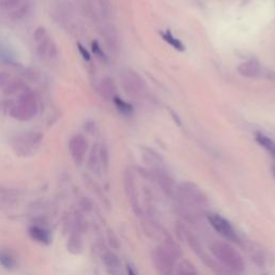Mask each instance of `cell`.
<instances>
[{
    "instance_id": "6da1fadb",
    "label": "cell",
    "mask_w": 275,
    "mask_h": 275,
    "mask_svg": "<svg viewBox=\"0 0 275 275\" xmlns=\"http://www.w3.org/2000/svg\"><path fill=\"white\" fill-rule=\"evenodd\" d=\"M39 113V104L35 94L30 91L18 96L15 104L11 107L10 115L18 121H29Z\"/></svg>"
},
{
    "instance_id": "7a4b0ae2",
    "label": "cell",
    "mask_w": 275,
    "mask_h": 275,
    "mask_svg": "<svg viewBox=\"0 0 275 275\" xmlns=\"http://www.w3.org/2000/svg\"><path fill=\"white\" fill-rule=\"evenodd\" d=\"M42 142V134L40 132H25L17 136L14 141V149L17 153L28 155L36 151Z\"/></svg>"
},
{
    "instance_id": "3957f363",
    "label": "cell",
    "mask_w": 275,
    "mask_h": 275,
    "mask_svg": "<svg viewBox=\"0 0 275 275\" xmlns=\"http://www.w3.org/2000/svg\"><path fill=\"white\" fill-rule=\"evenodd\" d=\"M213 252L217 257L230 268H233L235 270H242L243 269V261L239 254L233 251V248L229 245L223 244V243H216L213 246Z\"/></svg>"
},
{
    "instance_id": "277c9868",
    "label": "cell",
    "mask_w": 275,
    "mask_h": 275,
    "mask_svg": "<svg viewBox=\"0 0 275 275\" xmlns=\"http://www.w3.org/2000/svg\"><path fill=\"white\" fill-rule=\"evenodd\" d=\"M208 220L211 223V226L215 229V231L219 232L225 239L231 242H236V240H238L235 230L225 217L215 213H211L208 215Z\"/></svg>"
},
{
    "instance_id": "5b68a950",
    "label": "cell",
    "mask_w": 275,
    "mask_h": 275,
    "mask_svg": "<svg viewBox=\"0 0 275 275\" xmlns=\"http://www.w3.org/2000/svg\"><path fill=\"white\" fill-rule=\"evenodd\" d=\"M69 153L75 165H81L84 162L88 144L87 140L82 134H74L69 141Z\"/></svg>"
},
{
    "instance_id": "8992f818",
    "label": "cell",
    "mask_w": 275,
    "mask_h": 275,
    "mask_svg": "<svg viewBox=\"0 0 275 275\" xmlns=\"http://www.w3.org/2000/svg\"><path fill=\"white\" fill-rule=\"evenodd\" d=\"M37 54L44 59L55 58L58 54V51H57V47L52 38L49 36L41 42L37 43Z\"/></svg>"
},
{
    "instance_id": "52a82bcc",
    "label": "cell",
    "mask_w": 275,
    "mask_h": 275,
    "mask_svg": "<svg viewBox=\"0 0 275 275\" xmlns=\"http://www.w3.org/2000/svg\"><path fill=\"white\" fill-rule=\"evenodd\" d=\"M29 235L34 241L40 243V244L48 245L51 243V234L46 228L40 226H31L29 228Z\"/></svg>"
},
{
    "instance_id": "ba28073f",
    "label": "cell",
    "mask_w": 275,
    "mask_h": 275,
    "mask_svg": "<svg viewBox=\"0 0 275 275\" xmlns=\"http://www.w3.org/2000/svg\"><path fill=\"white\" fill-rule=\"evenodd\" d=\"M0 266L8 271H13L17 267L14 254L8 249H0Z\"/></svg>"
},
{
    "instance_id": "9c48e42d",
    "label": "cell",
    "mask_w": 275,
    "mask_h": 275,
    "mask_svg": "<svg viewBox=\"0 0 275 275\" xmlns=\"http://www.w3.org/2000/svg\"><path fill=\"white\" fill-rule=\"evenodd\" d=\"M239 72L242 75L248 76V78H254L257 76L260 72V66L256 60H248L239 67Z\"/></svg>"
},
{
    "instance_id": "30bf717a",
    "label": "cell",
    "mask_w": 275,
    "mask_h": 275,
    "mask_svg": "<svg viewBox=\"0 0 275 275\" xmlns=\"http://www.w3.org/2000/svg\"><path fill=\"white\" fill-rule=\"evenodd\" d=\"M3 89H4L3 93L8 96H13V95L20 96L21 94L29 91V88L27 87L26 84H25V83L21 81H11V80L8 84L4 86Z\"/></svg>"
},
{
    "instance_id": "8fae6325",
    "label": "cell",
    "mask_w": 275,
    "mask_h": 275,
    "mask_svg": "<svg viewBox=\"0 0 275 275\" xmlns=\"http://www.w3.org/2000/svg\"><path fill=\"white\" fill-rule=\"evenodd\" d=\"M0 60L10 66H15L16 56L12 49L7 44L0 41Z\"/></svg>"
},
{
    "instance_id": "7c38bea8",
    "label": "cell",
    "mask_w": 275,
    "mask_h": 275,
    "mask_svg": "<svg viewBox=\"0 0 275 275\" xmlns=\"http://www.w3.org/2000/svg\"><path fill=\"white\" fill-rule=\"evenodd\" d=\"M102 261H104L105 266L111 273H114L115 271H118L120 268V260L116 255L111 252H108L104 255L102 257Z\"/></svg>"
},
{
    "instance_id": "4fadbf2b",
    "label": "cell",
    "mask_w": 275,
    "mask_h": 275,
    "mask_svg": "<svg viewBox=\"0 0 275 275\" xmlns=\"http://www.w3.org/2000/svg\"><path fill=\"white\" fill-rule=\"evenodd\" d=\"M99 92L105 98H114L115 97V85L111 79H104L100 82Z\"/></svg>"
},
{
    "instance_id": "5bb4252c",
    "label": "cell",
    "mask_w": 275,
    "mask_h": 275,
    "mask_svg": "<svg viewBox=\"0 0 275 275\" xmlns=\"http://www.w3.org/2000/svg\"><path fill=\"white\" fill-rule=\"evenodd\" d=\"M27 3H29V0H0V9L11 13V12Z\"/></svg>"
},
{
    "instance_id": "9a60e30c",
    "label": "cell",
    "mask_w": 275,
    "mask_h": 275,
    "mask_svg": "<svg viewBox=\"0 0 275 275\" xmlns=\"http://www.w3.org/2000/svg\"><path fill=\"white\" fill-rule=\"evenodd\" d=\"M140 84H138V76L133 73L126 75L124 79V87H126L127 92L131 95H136L138 93V88Z\"/></svg>"
},
{
    "instance_id": "2e32d148",
    "label": "cell",
    "mask_w": 275,
    "mask_h": 275,
    "mask_svg": "<svg viewBox=\"0 0 275 275\" xmlns=\"http://www.w3.org/2000/svg\"><path fill=\"white\" fill-rule=\"evenodd\" d=\"M256 141H257L262 148L266 149L269 153H270L272 156L275 157V142L273 140L264 136V134L258 133L257 136H256Z\"/></svg>"
},
{
    "instance_id": "e0dca14e",
    "label": "cell",
    "mask_w": 275,
    "mask_h": 275,
    "mask_svg": "<svg viewBox=\"0 0 275 275\" xmlns=\"http://www.w3.org/2000/svg\"><path fill=\"white\" fill-rule=\"evenodd\" d=\"M81 236L76 233H72L68 241V251L72 254H80L82 251Z\"/></svg>"
},
{
    "instance_id": "ac0fdd59",
    "label": "cell",
    "mask_w": 275,
    "mask_h": 275,
    "mask_svg": "<svg viewBox=\"0 0 275 275\" xmlns=\"http://www.w3.org/2000/svg\"><path fill=\"white\" fill-rule=\"evenodd\" d=\"M113 101H114L115 107H116V109L121 114L130 115L132 113V111H133L132 106L130 104H128V102H126L125 100L117 97V96H115V97L113 98Z\"/></svg>"
},
{
    "instance_id": "d6986e66",
    "label": "cell",
    "mask_w": 275,
    "mask_h": 275,
    "mask_svg": "<svg viewBox=\"0 0 275 275\" xmlns=\"http://www.w3.org/2000/svg\"><path fill=\"white\" fill-rule=\"evenodd\" d=\"M102 34H104L105 38H106V42L109 44V46L111 47V49H114L115 46H116V37L114 35V31L111 27H106L102 31Z\"/></svg>"
},
{
    "instance_id": "ffe728a7",
    "label": "cell",
    "mask_w": 275,
    "mask_h": 275,
    "mask_svg": "<svg viewBox=\"0 0 275 275\" xmlns=\"http://www.w3.org/2000/svg\"><path fill=\"white\" fill-rule=\"evenodd\" d=\"M163 38H164V40H165V41H167V42H168L169 44H171V46L173 47L174 49L180 50V51H183V50H184V47H183L182 42H181V41H178V40L176 39V38H174L170 33L163 34Z\"/></svg>"
},
{
    "instance_id": "44dd1931",
    "label": "cell",
    "mask_w": 275,
    "mask_h": 275,
    "mask_svg": "<svg viewBox=\"0 0 275 275\" xmlns=\"http://www.w3.org/2000/svg\"><path fill=\"white\" fill-rule=\"evenodd\" d=\"M48 37H49V33L44 27H38L34 33V39H35L36 43L41 42L42 40H44Z\"/></svg>"
},
{
    "instance_id": "7402d4cb",
    "label": "cell",
    "mask_w": 275,
    "mask_h": 275,
    "mask_svg": "<svg viewBox=\"0 0 275 275\" xmlns=\"http://www.w3.org/2000/svg\"><path fill=\"white\" fill-rule=\"evenodd\" d=\"M92 50H93V52L94 54L98 57V58H100L101 60H106V54L104 52V50L101 49V47L99 46V43L97 41H93L92 42Z\"/></svg>"
},
{
    "instance_id": "603a6c76",
    "label": "cell",
    "mask_w": 275,
    "mask_h": 275,
    "mask_svg": "<svg viewBox=\"0 0 275 275\" xmlns=\"http://www.w3.org/2000/svg\"><path fill=\"white\" fill-rule=\"evenodd\" d=\"M98 158H99V153L97 152V148H95L94 146L92 150V153H91V156H89V162H88L89 167L94 168L95 165L98 162Z\"/></svg>"
},
{
    "instance_id": "cb8c5ba5",
    "label": "cell",
    "mask_w": 275,
    "mask_h": 275,
    "mask_svg": "<svg viewBox=\"0 0 275 275\" xmlns=\"http://www.w3.org/2000/svg\"><path fill=\"white\" fill-rule=\"evenodd\" d=\"M78 50L80 51V54L83 57L84 60H91V54H89L88 51L86 50V48H84V46H82L81 43H78Z\"/></svg>"
},
{
    "instance_id": "d4e9b609",
    "label": "cell",
    "mask_w": 275,
    "mask_h": 275,
    "mask_svg": "<svg viewBox=\"0 0 275 275\" xmlns=\"http://www.w3.org/2000/svg\"><path fill=\"white\" fill-rule=\"evenodd\" d=\"M9 82H10V76L7 73L0 72V87L4 88V86L7 85Z\"/></svg>"
},
{
    "instance_id": "484cf974",
    "label": "cell",
    "mask_w": 275,
    "mask_h": 275,
    "mask_svg": "<svg viewBox=\"0 0 275 275\" xmlns=\"http://www.w3.org/2000/svg\"><path fill=\"white\" fill-rule=\"evenodd\" d=\"M127 273L128 275H137L133 269L131 268V266H127Z\"/></svg>"
},
{
    "instance_id": "4316f807",
    "label": "cell",
    "mask_w": 275,
    "mask_h": 275,
    "mask_svg": "<svg viewBox=\"0 0 275 275\" xmlns=\"http://www.w3.org/2000/svg\"><path fill=\"white\" fill-rule=\"evenodd\" d=\"M273 173H274V176H275V169H274V171H273Z\"/></svg>"
}]
</instances>
